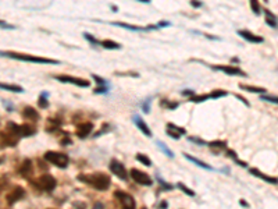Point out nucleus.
I'll return each instance as SVG.
<instances>
[{"label":"nucleus","instance_id":"f257e3e1","mask_svg":"<svg viewBox=\"0 0 278 209\" xmlns=\"http://www.w3.org/2000/svg\"><path fill=\"white\" fill-rule=\"evenodd\" d=\"M77 179L82 181V183L89 184L91 187L99 190V191H106L111 184L110 176L106 173H102V172H96V173H81L77 176Z\"/></svg>","mask_w":278,"mask_h":209},{"label":"nucleus","instance_id":"f03ea898","mask_svg":"<svg viewBox=\"0 0 278 209\" xmlns=\"http://www.w3.org/2000/svg\"><path fill=\"white\" fill-rule=\"evenodd\" d=\"M0 56L10 57V59H15V60L31 61V63H39V64H60V61L53 60V59H49V57L32 56V55L15 53V52H0Z\"/></svg>","mask_w":278,"mask_h":209},{"label":"nucleus","instance_id":"7ed1b4c3","mask_svg":"<svg viewBox=\"0 0 278 209\" xmlns=\"http://www.w3.org/2000/svg\"><path fill=\"white\" fill-rule=\"evenodd\" d=\"M43 159H45L46 162L55 165V166L60 169H66L68 164H70V158L67 156L66 153L57 152V151H47L43 155Z\"/></svg>","mask_w":278,"mask_h":209},{"label":"nucleus","instance_id":"20e7f679","mask_svg":"<svg viewBox=\"0 0 278 209\" xmlns=\"http://www.w3.org/2000/svg\"><path fill=\"white\" fill-rule=\"evenodd\" d=\"M31 183L34 184L36 189L42 190L45 193H52L56 189V185H57V181H56V179L52 174H42L38 179L31 180Z\"/></svg>","mask_w":278,"mask_h":209},{"label":"nucleus","instance_id":"39448f33","mask_svg":"<svg viewBox=\"0 0 278 209\" xmlns=\"http://www.w3.org/2000/svg\"><path fill=\"white\" fill-rule=\"evenodd\" d=\"M10 130L11 133H14L17 137H32L34 134L36 133V127L34 124H20V126H17L15 123L9 122L7 123V127Z\"/></svg>","mask_w":278,"mask_h":209},{"label":"nucleus","instance_id":"423d86ee","mask_svg":"<svg viewBox=\"0 0 278 209\" xmlns=\"http://www.w3.org/2000/svg\"><path fill=\"white\" fill-rule=\"evenodd\" d=\"M114 198L117 199V202L120 204L121 209H135L137 208L135 198H134L131 194H128V193H124V191H116V193H114Z\"/></svg>","mask_w":278,"mask_h":209},{"label":"nucleus","instance_id":"0eeeda50","mask_svg":"<svg viewBox=\"0 0 278 209\" xmlns=\"http://www.w3.org/2000/svg\"><path fill=\"white\" fill-rule=\"evenodd\" d=\"M130 176L132 177V180L135 181V183L141 184V185H152L153 180L152 177L146 174L145 172H142V170H138V169H131V172H130Z\"/></svg>","mask_w":278,"mask_h":209},{"label":"nucleus","instance_id":"6e6552de","mask_svg":"<svg viewBox=\"0 0 278 209\" xmlns=\"http://www.w3.org/2000/svg\"><path fill=\"white\" fill-rule=\"evenodd\" d=\"M56 80H59L60 82H68V84H74L80 88H88L91 85V82L84 78H78V77L66 76V74H61V76H55Z\"/></svg>","mask_w":278,"mask_h":209},{"label":"nucleus","instance_id":"1a4fd4ad","mask_svg":"<svg viewBox=\"0 0 278 209\" xmlns=\"http://www.w3.org/2000/svg\"><path fill=\"white\" fill-rule=\"evenodd\" d=\"M109 169L111 170V173L117 176L118 179L121 180H127L128 179V172H127L125 166L121 164V162H118L117 159H113L109 165Z\"/></svg>","mask_w":278,"mask_h":209},{"label":"nucleus","instance_id":"9d476101","mask_svg":"<svg viewBox=\"0 0 278 209\" xmlns=\"http://www.w3.org/2000/svg\"><path fill=\"white\" fill-rule=\"evenodd\" d=\"M20 138L17 137L14 133H11L9 128H6L3 131H0V144L3 147H14L18 144Z\"/></svg>","mask_w":278,"mask_h":209},{"label":"nucleus","instance_id":"9b49d317","mask_svg":"<svg viewBox=\"0 0 278 209\" xmlns=\"http://www.w3.org/2000/svg\"><path fill=\"white\" fill-rule=\"evenodd\" d=\"M26 197V190L22 189L21 185H17L14 189L11 190L9 194L6 195V201L9 202V205H13L15 202H18L20 199H22Z\"/></svg>","mask_w":278,"mask_h":209},{"label":"nucleus","instance_id":"f8f14e48","mask_svg":"<svg viewBox=\"0 0 278 209\" xmlns=\"http://www.w3.org/2000/svg\"><path fill=\"white\" fill-rule=\"evenodd\" d=\"M213 70H218V72H222L228 74V76H239V77H246V73L242 72L239 67H234V66H210Z\"/></svg>","mask_w":278,"mask_h":209},{"label":"nucleus","instance_id":"ddd939ff","mask_svg":"<svg viewBox=\"0 0 278 209\" xmlns=\"http://www.w3.org/2000/svg\"><path fill=\"white\" fill-rule=\"evenodd\" d=\"M92 131H93V123L91 122L80 123L75 128V134L78 138H86Z\"/></svg>","mask_w":278,"mask_h":209},{"label":"nucleus","instance_id":"4468645a","mask_svg":"<svg viewBox=\"0 0 278 209\" xmlns=\"http://www.w3.org/2000/svg\"><path fill=\"white\" fill-rule=\"evenodd\" d=\"M166 133L168 134L171 138H174V140H180L181 135L187 134V130H185L184 127H178V126H175L174 123H167Z\"/></svg>","mask_w":278,"mask_h":209},{"label":"nucleus","instance_id":"2eb2a0df","mask_svg":"<svg viewBox=\"0 0 278 209\" xmlns=\"http://www.w3.org/2000/svg\"><path fill=\"white\" fill-rule=\"evenodd\" d=\"M238 35L241 36V38H243L245 41L252 42V43H262V42L264 41L262 36L255 35L253 32H250V31H246V30H239L238 31Z\"/></svg>","mask_w":278,"mask_h":209},{"label":"nucleus","instance_id":"dca6fc26","mask_svg":"<svg viewBox=\"0 0 278 209\" xmlns=\"http://www.w3.org/2000/svg\"><path fill=\"white\" fill-rule=\"evenodd\" d=\"M21 114H22V118L27 119L28 122H32V123H35L39 120V113L36 112L35 109L34 107H31V106H26L24 109H22V112H21Z\"/></svg>","mask_w":278,"mask_h":209},{"label":"nucleus","instance_id":"f3484780","mask_svg":"<svg viewBox=\"0 0 278 209\" xmlns=\"http://www.w3.org/2000/svg\"><path fill=\"white\" fill-rule=\"evenodd\" d=\"M18 173H20L22 177H26V179H31V176L34 173V169H32V162H31L30 159H26V160L21 164L20 169H18Z\"/></svg>","mask_w":278,"mask_h":209},{"label":"nucleus","instance_id":"a211bd4d","mask_svg":"<svg viewBox=\"0 0 278 209\" xmlns=\"http://www.w3.org/2000/svg\"><path fill=\"white\" fill-rule=\"evenodd\" d=\"M134 122H135V124H137V127L141 130L142 133L145 134L146 137H152V130L147 127V124L145 123V120L141 118V116H135L134 118Z\"/></svg>","mask_w":278,"mask_h":209},{"label":"nucleus","instance_id":"6ab92c4d","mask_svg":"<svg viewBox=\"0 0 278 209\" xmlns=\"http://www.w3.org/2000/svg\"><path fill=\"white\" fill-rule=\"evenodd\" d=\"M249 172L253 174V176H256V177H260V179H263L264 181H267V183L271 184H277V177H270L267 174L262 173V172H259L258 169H249Z\"/></svg>","mask_w":278,"mask_h":209},{"label":"nucleus","instance_id":"aec40b11","mask_svg":"<svg viewBox=\"0 0 278 209\" xmlns=\"http://www.w3.org/2000/svg\"><path fill=\"white\" fill-rule=\"evenodd\" d=\"M184 156H185V158H187L189 162H192V164L197 165V166H200L202 169H206V170H214V169H213L210 165L205 164V162H202V160H199V159H196V158H193V156H191L189 153H184Z\"/></svg>","mask_w":278,"mask_h":209},{"label":"nucleus","instance_id":"412c9836","mask_svg":"<svg viewBox=\"0 0 278 209\" xmlns=\"http://www.w3.org/2000/svg\"><path fill=\"white\" fill-rule=\"evenodd\" d=\"M209 148L212 149V151H217V152H220L221 149H225L227 148V143L225 141H210V143L206 144Z\"/></svg>","mask_w":278,"mask_h":209},{"label":"nucleus","instance_id":"4be33fe9","mask_svg":"<svg viewBox=\"0 0 278 209\" xmlns=\"http://www.w3.org/2000/svg\"><path fill=\"white\" fill-rule=\"evenodd\" d=\"M239 88L243 89V91L253 92V94H264L267 91L266 88H260V87H253V85H246V84H239Z\"/></svg>","mask_w":278,"mask_h":209},{"label":"nucleus","instance_id":"5701e85b","mask_svg":"<svg viewBox=\"0 0 278 209\" xmlns=\"http://www.w3.org/2000/svg\"><path fill=\"white\" fill-rule=\"evenodd\" d=\"M114 26L121 27V28H125V30H131V31H145V30H155L156 27H146V28H143V27H134L130 26V24H124V22H113Z\"/></svg>","mask_w":278,"mask_h":209},{"label":"nucleus","instance_id":"b1692460","mask_svg":"<svg viewBox=\"0 0 278 209\" xmlns=\"http://www.w3.org/2000/svg\"><path fill=\"white\" fill-rule=\"evenodd\" d=\"M0 88L2 89H6V91H10V92H24V88L20 87V85H15V84H3V82H0Z\"/></svg>","mask_w":278,"mask_h":209},{"label":"nucleus","instance_id":"393cba45","mask_svg":"<svg viewBox=\"0 0 278 209\" xmlns=\"http://www.w3.org/2000/svg\"><path fill=\"white\" fill-rule=\"evenodd\" d=\"M264 14H266V22H267L270 27L275 28V27H277V17H275L273 13H270L268 10L264 11Z\"/></svg>","mask_w":278,"mask_h":209},{"label":"nucleus","instance_id":"a878e982","mask_svg":"<svg viewBox=\"0 0 278 209\" xmlns=\"http://www.w3.org/2000/svg\"><path fill=\"white\" fill-rule=\"evenodd\" d=\"M47 124H49V126H47L46 130H47V131H55L56 128H59L61 126V120L60 119H49V120H47Z\"/></svg>","mask_w":278,"mask_h":209},{"label":"nucleus","instance_id":"bb28decb","mask_svg":"<svg viewBox=\"0 0 278 209\" xmlns=\"http://www.w3.org/2000/svg\"><path fill=\"white\" fill-rule=\"evenodd\" d=\"M100 45L105 48V49H120L121 48V45L120 43H117V42L114 41H110V39H106V41H102Z\"/></svg>","mask_w":278,"mask_h":209},{"label":"nucleus","instance_id":"cd10ccee","mask_svg":"<svg viewBox=\"0 0 278 209\" xmlns=\"http://www.w3.org/2000/svg\"><path fill=\"white\" fill-rule=\"evenodd\" d=\"M38 105H39V107H42V109H46V107L49 106V102H47V94H46V92H42L41 95H39Z\"/></svg>","mask_w":278,"mask_h":209},{"label":"nucleus","instance_id":"c85d7f7f","mask_svg":"<svg viewBox=\"0 0 278 209\" xmlns=\"http://www.w3.org/2000/svg\"><path fill=\"white\" fill-rule=\"evenodd\" d=\"M208 99H210L209 98V95H206V94H202V95H193V97H191V102L193 103H200V102H206Z\"/></svg>","mask_w":278,"mask_h":209},{"label":"nucleus","instance_id":"c756f323","mask_svg":"<svg viewBox=\"0 0 278 209\" xmlns=\"http://www.w3.org/2000/svg\"><path fill=\"white\" fill-rule=\"evenodd\" d=\"M137 160L145 165V166H152V160H150V158H147L145 153H138Z\"/></svg>","mask_w":278,"mask_h":209},{"label":"nucleus","instance_id":"7c9ffc66","mask_svg":"<svg viewBox=\"0 0 278 209\" xmlns=\"http://www.w3.org/2000/svg\"><path fill=\"white\" fill-rule=\"evenodd\" d=\"M227 95H228L227 91H222V89H214V91H212V94L209 95V98H212V99H218V98L227 97Z\"/></svg>","mask_w":278,"mask_h":209},{"label":"nucleus","instance_id":"2f4dec72","mask_svg":"<svg viewBox=\"0 0 278 209\" xmlns=\"http://www.w3.org/2000/svg\"><path fill=\"white\" fill-rule=\"evenodd\" d=\"M177 187L180 190H181L182 193H185L187 195H189V197H195V191H192L191 189H188L187 185L185 184H182V183H178L177 184Z\"/></svg>","mask_w":278,"mask_h":209},{"label":"nucleus","instance_id":"473e14b6","mask_svg":"<svg viewBox=\"0 0 278 209\" xmlns=\"http://www.w3.org/2000/svg\"><path fill=\"white\" fill-rule=\"evenodd\" d=\"M157 145H159V147H160V149H162L163 152L166 153L167 156H168V158H174V153L171 152V151H170V149L167 148V145L164 143H162V141H157Z\"/></svg>","mask_w":278,"mask_h":209},{"label":"nucleus","instance_id":"72a5a7b5","mask_svg":"<svg viewBox=\"0 0 278 209\" xmlns=\"http://www.w3.org/2000/svg\"><path fill=\"white\" fill-rule=\"evenodd\" d=\"M250 7H252L253 13L256 15L260 14V11H262V9H260V5H259L258 0H250Z\"/></svg>","mask_w":278,"mask_h":209},{"label":"nucleus","instance_id":"f704fd0d","mask_svg":"<svg viewBox=\"0 0 278 209\" xmlns=\"http://www.w3.org/2000/svg\"><path fill=\"white\" fill-rule=\"evenodd\" d=\"M227 155L228 156H231V159H233V160H235V164L241 165V166H246V164H245V162H242V160H239V159H238V156L235 155V152H234V151H227Z\"/></svg>","mask_w":278,"mask_h":209},{"label":"nucleus","instance_id":"c9c22d12","mask_svg":"<svg viewBox=\"0 0 278 209\" xmlns=\"http://www.w3.org/2000/svg\"><path fill=\"white\" fill-rule=\"evenodd\" d=\"M7 184H9V177H7V176H2V177H0V194H2L3 190L7 187Z\"/></svg>","mask_w":278,"mask_h":209},{"label":"nucleus","instance_id":"e433bc0d","mask_svg":"<svg viewBox=\"0 0 278 209\" xmlns=\"http://www.w3.org/2000/svg\"><path fill=\"white\" fill-rule=\"evenodd\" d=\"M160 106L163 107H167V109H175V107H178V103H171V102H168V101H162L160 102Z\"/></svg>","mask_w":278,"mask_h":209},{"label":"nucleus","instance_id":"4c0bfd02","mask_svg":"<svg viewBox=\"0 0 278 209\" xmlns=\"http://www.w3.org/2000/svg\"><path fill=\"white\" fill-rule=\"evenodd\" d=\"M260 99H262V101H266V102L274 103V105L278 102L277 97H268V95H262V97H260Z\"/></svg>","mask_w":278,"mask_h":209},{"label":"nucleus","instance_id":"58836bf2","mask_svg":"<svg viewBox=\"0 0 278 209\" xmlns=\"http://www.w3.org/2000/svg\"><path fill=\"white\" fill-rule=\"evenodd\" d=\"M84 36H85L86 39L91 42V43H93V45H100V42L97 41V39H95L93 36H91V34H88V32H85V34H84Z\"/></svg>","mask_w":278,"mask_h":209},{"label":"nucleus","instance_id":"ea45409f","mask_svg":"<svg viewBox=\"0 0 278 209\" xmlns=\"http://www.w3.org/2000/svg\"><path fill=\"white\" fill-rule=\"evenodd\" d=\"M92 78H93V80H95V81H96L97 84H100L102 87H106V81H105V80H103L102 77L95 76V74H92Z\"/></svg>","mask_w":278,"mask_h":209},{"label":"nucleus","instance_id":"a19ab883","mask_svg":"<svg viewBox=\"0 0 278 209\" xmlns=\"http://www.w3.org/2000/svg\"><path fill=\"white\" fill-rule=\"evenodd\" d=\"M189 141H192V143H196V144H200V145H206V143L205 141H202V140H199V138H189Z\"/></svg>","mask_w":278,"mask_h":209},{"label":"nucleus","instance_id":"79ce46f5","mask_svg":"<svg viewBox=\"0 0 278 209\" xmlns=\"http://www.w3.org/2000/svg\"><path fill=\"white\" fill-rule=\"evenodd\" d=\"M237 98H238V99H239V101H242V102L245 103L246 106H249V102H248V101H246V99H245V98L241 97V95H237Z\"/></svg>","mask_w":278,"mask_h":209},{"label":"nucleus","instance_id":"37998d69","mask_svg":"<svg viewBox=\"0 0 278 209\" xmlns=\"http://www.w3.org/2000/svg\"><path fill=\"white\" fill-rule=\"evenodd\" d=\"M168 26H170V22H168V21H160L157 27H168Z\"/></svg>","mask_w":278,"mask_h":209},{"label":"nucleus","instance_id":"c03bdc74","mask_svg":"<svg viewBox=\"0 0 278 209\" xmlns=\"http://www.w3.org/2000/svg\"><path fill=\"white\" fill-rule=\"evenodd\" d=\"M191 6H192V7H200L202 3H200V2H191Z\"/></svg>","mask_w":278,"mask_h":209},{"label":"nucleus","instance_id":"a18cd8bd","mask_svg":"<svg viewBox=\"0 0 278 209\" xmlns=\"http://www.w3.org/2000/svg\"><path fill=\"white\" fill-rule=\"evenodd\" d=\"M93 209H103V204H102V202H96L95 206H93Z\"/></svg>","mask_w":278,"mask_h":209},{"label":"nucleus","instance_id":"49530a36","mask_svg":"<svg viewBox=\"0 0 278 209\" xmlns=\"http://www.w3.org/2000/svg\"><path fill=\"white\" fill-rule=\"evenodd\" d=\"M0 27H6V28H14V27L7 26V24H6L5 21H2V20H0Z\"/></svg>","mask_w":278,"mask_h":209},{"label":"nucleus","instance_id":"de8ad7c7","mask_svg":"<svg viewBox=\"0 0 278 209\" xmlns=\"http://www.w3.org/2000/svg\"><path fill=\"white\" fill-rule=\"evenodd\" d=\"M182 95H192L193 97V91H189V89H188V91L182 92Z\"/></svg>","mask_w":278,"mask_h":209},{"label":"nucleus","instance_id":"09e8293b","mask_svg":"<svg viewBox=\"0 0 278 209\" xmlns=\"http://www.w3.org/2000/svg\"><path fill=\"white\" fill-rule=\"evenodd\" d=\"M0 164H2V159H0Z\"/></svg>","mask_w":278,"mask_h":209},{"label":"nucleus","instance_id":"8fccbe9b","mask_svg":"<svg viewBox=\"0 0 278 209\" xmlns=\"http://www.w3.org/2000/svg\"><path fill=\"white\" fill-rule=\"evenodd\" d=\"M143 209H146V208H143Z\"/></svg>","mask_w":278,"mask_h":209}]
</instances>
